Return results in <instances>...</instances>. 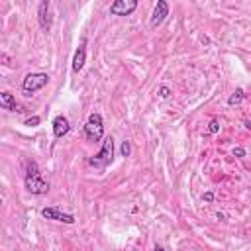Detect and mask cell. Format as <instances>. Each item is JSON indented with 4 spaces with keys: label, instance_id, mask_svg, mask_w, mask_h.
<instances>
[{
    "label": "cell",
    "instance_id": "obj_9",
    "mask_svg": "<svg viewBox=\"0 0 251 251\" xmlns=\"http://www.w3.org/2000/svg\"><path fill=\"white\" fill-rule=\"evenodd\" d=\"M69 130H71V126H69L67 116H63V114L55 116V120H53V136L55 138H63V136L69 134Z\"/></svg>",
    "mask_w": 251,
    "mask_h": 251
},
{
    "label": "cell",
    "instance_id": "obj_5",
    "mask_svg": "<svg viewBox=\"0 0 251 251\" xmlns=\"http://www.w3.org/2000/svg\"><path fill=\"white\" fill-rule=\"evenodd\" d=\"M38 22H40V28L43 32H51V26H53V16H51V4L47 0L40 4L38 8Z\"/></svg>",
    "mask_w": 251,
    "mask_h": 251
},
{
    "label": "cell",
    "instance_id": "obj_3",
    "mask_svg": "<svg viewBox=\"0 0 251 251\" xmlns=\"http://www.w3.org/2000/svg\"><path fill=\"white\" fill-rule=\"evenodd\" d=\"M112 159H114V140L112 138H106L104 140V146H102V149L88 161L92 167H100V169H104L106 165H110L112 163Z\"/></svg>",
    "mask_w": 251,
    "mask_h": 251
},
{
    "label": "cell",
    "instance_id": "obj_14",
    "mask_svg": "<svg viewBox=\"0 0 251 251\" xmlns=\"http://www.w3.org/2000/svg\"><path fill=\"white\" fill-rule=\"evenodd\" d=\"M120 151H122V155H124V157H130V153H132V146H130V142H124V144H122V147H120Z\"/></svg>",
    "mask_w": 251,
    "mask_h": 251
},
{
    "label": "cell",
    "instance_id": "obj_12",
    "mask_svg": "<svg viewBox=\"0 0 251 251\" xmlns=\"http://www.w3.org/2000/svg\"><path fill=\"white\" fill-rule=\"evenodd\" d=\"M241 100H243V90H241V88H237V90L230 96L228 104H230V106H237V104H241Z\"/></svg>",
    "mask_w": 251,
    "mask_h": 251
},
{
    "label": "cell",
    "instance_id": "obj_15",
    "mask_svg": "<svg viewBox=\"0 0 251 251\" xmlns=\"http://www.w3.org/2000/svg\"><path fill=\"white\" fill-rule=\"evenodd\" d=\"M171 94H173V92H171L169 86H161V88H159V96H161V98H169Z\"/></svg>",
    "mask_w": 251,
    "mask_h": 251
},
{
    "label": "cell",
    "instance_id": "obj_4",
    "mask_svg": "<svg viewBox=\"0 0 251 251\" xmlns=\"http://www.w3.org/2000/svg\"><path fill=\"white\" fill-rule=\"evenodd\" d=\"M47 83H49V75H45V73H32V75H28V77L22 81V90H24L28 96H32L34 92L42 90Z\"/></svg>",
    "mask_w": 251,
    "mask_h": 251
},
{
    "label": "cell",
    "instance_id": "obj_2",
    "mask_svg": "<svg viewBox=\"0 0 251 251\" xmlns=\"http://www.w3.org/2000/svg\"><path fill=\"white\" fill-rule=\"evenodd\" d=\"M84 136L88 142H98L104 136V122L100 114H90L84 124Z\"/></svg>",
    "mask_w": 251,
    "mask_h": 251
},
{
    "label": "cell",
    "instance_id": "obj_11",
    "mask_svg": "<svg viewBox=\"0 0 251 251\" xmlns=\"http://www.w3.org/2000/svg\"><path fill=\"white\" fill-rule=\"evenodd\" d=\"M84 61H86V45H84V43H81V45H79V49L75 51V57H73V71H75V73L83 71Z\"/></svg>",
    "mask_w": 251,
    "mask_h": 251
},
{
    "label": "cell",
    "instance_id": "obj_18",
    "mask_svg": "<svg viewBox=\"0 0 251 251\" xmlns=\"http://www.w3.org/2000/svg\"><path fill=\"white\" fill-rule=\"evenodd\" d=\"M204 200H206V202H212V200H214V194H212V192H206V194H204Z\"/></svg>",
    "mask_w": 251,
    "mask_h": 251
},
{
    "label": "cell",
    "instance_id": "obj_19",
    "mask_svg": "<svg viewBox=\"0 0 251 251\" xmlns=\"http://www.w3.org/2000/svg\"><path fill=\"white\" fill-rule=\"evenodd\" d=\"M153 251H165V249H163L161 245H155V249H153Z\"/></svg>",
    "mask_w": 251,
    "mask_h": 251
},
{
    "label": "cell",
    "instance_id": "obj_8",
    "mask_svg": "<svg viewBox=\"0 0 251 251\" xmlns=\"http://www.w3.org/2000/svg\"><path fill=\"white\" fill-rule=\"evenodd\" d=\"M167 16H169V4L165 2V0H159V2L155 4V8H153V14H151V26L153 28L161 26Z\"/></svg>",
    "mask_w": 251,
    "mask_h": 251
},
{
    "label": "cell",
    "instance_id": "obj_7",
    "mask_svg": "<svg viewBox=\"0 0 251 251\" xmlns=\"http://www.w3.org/2000/svg\"><path fill=\"white\" fill-rule=\"evenodd\" d=\"M42 216L45 220H55V222H63V224H75V216L73 214H67L55 206H49V208H43L42 210Z\"/></svg>",
    "mask_w": 251,
    "mask_h": 251
},
{
    "label": "cell",
    "instance_id": "obj_1",
    "mask_svg": "<svg viewBox=\"0 0 251 251\" xmlns=\"http://www.w3.org/2000/svg\"><path fill=\"white\" fill-rule=\"evenodd\" d=\"M26 188L32 194H45L49 190V183L42 179V173L36 161H28L26 165Z\"/></svg>",
    "mask_w": 251,
    "mask_h": 251
},
{
    "label": "cell",
    "instance_id": "obj_6",
    "mask_svg": "<svg viewBox=\"0 0 251 251\" xmlns=\"http://www.w3.org/2000/svg\"><path fill=\"white\" fill-rule=\"evenodd\" d=\"M136 8H138L136 0H116L110 6V14L112 16H130Z\"/></svg>",
    "mask_w": 251,
    "mask_h": 251
},
{
    "label": "cell",
    "instance_id": "obj_16",
    "mask_svg": "<svg viewBox=\"0 0 251 251\" xmlns=\"http://www.w3.org/2000/svg\"><path fill=\"white\" fill-rule=\"evenodd\" d=\"M42 120H40V116H32V118H28L26 120V126H32V128H34V126H38Z\"/></svg>",
    "mask_w": 251,
    "mask_h": 251
},
{
    "label": "cell",
    "instance_id": "obj_13",
    "mask_svg": "<svg viewBox=\"0 0 251 251\" xmlns=\"http://www.w3.org/2000/svg\"><path fill=\"white\" fill-rule=\"evenodd\" d=\"M220 132V122L218 120H210L208 124V134H218Z\"/></svg>",
    "mask_w": 251,
    "mask_h": 251
},
{
    "label": "cell",
    "instance_id": "obj_17",
    "mask_svg": "<svg viewBox=\"0 0 251 251\" xmlns=\"http://www.w3.org/2000/svg\"><path fill=\"white\" fill-rule=\"evenodd\" d=\"M233 155H235V157H245V149L237 147V149H233Z\"/></svg>",
    "mask_w": 251,
    "mask_h": 251
},
{
    "label": "cell",
    "instance_id": "obj_10",
    "mask_svg": "<svg viewBox=\"0 0 251 251\" xmlns=\"http://www.w3.org/2000/svg\"><path fill=\"white\" fill-rule=\"evenodd\" d=\"M0 106H2L4 110H10V112H24L22 106L16 102V98L10 92H2V94H0Z\"/></svg>",
    "mask_w": 251,
    "mask_h": 251
}]
</instances>
